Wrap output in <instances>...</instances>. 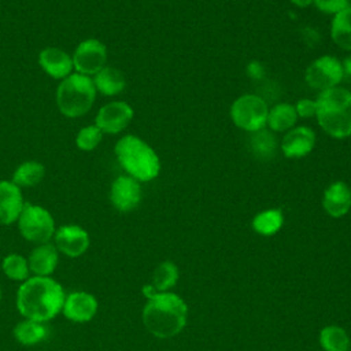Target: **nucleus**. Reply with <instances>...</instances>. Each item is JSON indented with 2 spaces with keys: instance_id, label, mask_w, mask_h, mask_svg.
Returning a JSON list of instances; mask_svg holds the SVG:
<instances>
[{
  "instance_id": "obj_1",
  "label": "nucleus",
  "mask_w": 351,
  "mask_h": 351,
  "mask_svg": "<svg viewBox=\"0 0 351 351\" xmlns=\"http://www.w3.org/2000/svg\"><path fill=\"white\" fill-rule=\"evenodd\" d=\"M66 293L52 277L30 276L16 291V310L27 319L47 324L62 313Z\"/></svg>"
},
{
  "instance_id": "obj_2",
  "label": "nucleus",
  "mask_w": 351,
  "mask_h": 351,
  "mask_svg": "<svg viewBox=\"0 0 351 351\" xmlns=\"http://www.w3.org/2000/svg\"><path fill=\"white\" fill-rule=\"evenodd\" d=\"M188 308L176 293L160 292L148 299L143 308V324L149 333L167 339L180 333L186 324Z\"/></svg>"
},
{
  "instance_id": "obj_3",
  "label": "nucleus",
  "mask_w": 351,
  "mask_h": 351,
  "mask_svg": "<svg viewBox=\"0 0 351 351\" xmlns=\"http://www.w3.org/2000/svg\"><path fill=\"white\" fill-rule=\"evenodd\" d=\"M315 106L317 122L326 134L335 138L351 136V90L340 86L324 90Z\"/></svg>"
},
{
  "instance_id": "obj_4",
  "label": "nucleus",
  "mask_w": 351,
  "mask_h": 351,
  "mask_svg": "<svg viewBox=\"0 0 351 351\" xmlns=\"http://www.w3.org/2000/svg\"><path fill=\"white\" fill-rule=\"evenodd\" d=\"M115 156L126 171L138 182L151 181L160 171V160L154 148L134 134L121 137L114 147Z\"/></svg>"
},
{
  "instance_id": "obj_5",
  "label": "nucleus",
  "mask_w": 351,
  "mask_h": 351,
  "mask_svg": "<svg viewBox=\"0 0 351 351\" xmlns=\"http://www.w3.org/2000/svg\"><path fill=\"white\" fill-rule=\"evenodd\" d=\"M96 88L92 77L71 73L63 78L56 88V106L67 118L84 117L93 106L96 99Z\"/></svg>"
},
{
  "instance_id": "obj_6",
  "label": "nucleus",
  "mask_w": 351,
  "mask_h": 351,
  "mask_svg": "<svg viewBox=\"0 0 351 351\" xmlns=\"http://www.w3.org/2000/svg\"><path fill=\"white\" fill-rule=\"evenodd\" d=\"M16 223L21 236L36 245L49 243L56 230L52 214L45 207L33 203H25Z\"/></svg>"
},
{
  "instance_id": "obj_7",
  "label": "nucleus",
  "mask_w": 351,
  "mask_h": 351,
  "mask_svg": "<svg viewBox=\"0 0 351 351\" xmlns=\"http://www.w3.org/2000/svg\"><path fill=\"white\" fill-rule=\"evenodd\" d=\"M269 107L258 95H243L237 97L230 107L233 123L250 133L258 132L266 126Z\"/></svg>"
},
{
  "instance_id": "obj_8",
  "label": "nucleus",
  "mask_w": 351,
  "mask_h": 351,
  "mask_svg": "<svg viewBox=\"0 0 351 351\" xmlns=\"http://www.w3.org/2000/svg\"><path fill=\"white\" fill-rule=\"evenodd\" d=\"M344 71L341 62L330 55L317 58L306 70L304 78L310 88L317 90H328L339 85Z\"/></svg>"
},
{
  "instance_id": "obj_9",
  "label": "nucleus",
  "mask_w": 351,
  "mask_h": 351,
  "mask_svg": "<svg viewBox=\"0 0 351 351\" xmlns=\"http://www.w3.org/2000/svg\"><path fill=\"white\" fill-rule=\"evenodd\" d=\"M107 47L97 38H86L74 49L71 58L75 73L93 77L107 63Z\"/></svg>"
},
{
  "instance_id": "obj_10",
  "label": "nucleus",
  "mask_w": 351,
  "mask_h": 351,
  "mask_svg": "<svg viewBox=\"0 0 351 351\" xmlns=\"http://www.w3.org/2000/svg\"><path fill=\"white\" fill-rule=\"evenodd\" d=\"M133 108L126 101H110L99 108L95 117V125L103 134H118L128 128L133 119Z\"/></svg>"
},
{
  "instance_id": "obj_11",
  "label": "nucleus",
  "mask_w": 351,
  "mask_h": 351,
  "mask_svg": "<svg viewBox=\"0 0 351 351\" xmlns=\"http://www.w3.org/2000/svg\"><path fill=\"white\" fill-rule=\"evenodd\" d=\"M53 240V245L59 254H63L69 258H78L84 255L90 244L89 233L82 226L75 223L59 226L55 230Z\"/></svg>"
},
{
  "instance_id": "obj_12",
  "label": "nucleus",
  "mask_w": 351,
  "mask_h": 351,
  "mask_svg": "<svg viewBox=\"0 0 351 351\" xmlns=\"http://www.w3.org/2000/svg\"><path fill=\"white\" fill-rule=\"evenodd\" d=\"M141 185L133 177L118 176L110 188V202L121 213L133 211L141 202Z\"/></svg>"
},
{
  "instance_id": "obj_13",
  "label": "nucleus",
  "mask_w": 351,
  "mask_h": 351,
  "mask_svg": "<svg viewBox=\"0 0 351 351\" xmlns=\"http://www.w3.org/2000/svg\"><path fill=\"white\" fill-rule=\"evenodd\" d=\"M99 310V302L95 295L86 291H74L66 295L62 314L71 322H89Z\"/></svg>"
},
{
  "instance_id": "obj_14",
  "label": "nucleus",
  "mask_w": 351,
  "mask_h": 351,
  "mask_svg": "<svg viewBox=\"0 0 351 351\" xmlns=\"http://www.w3.org/2000/svg\"><path fill=\"white\" fill-rule=\"evenodd\" d=\"M38 64L41 70L53 80L69 77L73 70V58L66 51L58 47H45L38 53Z\"/></svg>"
},
{
  "instance_id": "obj_15",
  "label": "nucleus",
  "mask_w": 351,
  "mask_h": 351,
  "mask_svg": "<svg viewBox=\"0 0 351 351\" xmlns=\"http://www.w3.org/2000/svg\"><path fill=\"white\" fill-rule=\"evenodd\" d=\"M22 191L11 180H0V225L18 221L25 206Z\"/></svg>"
},
{
  "instance_id": "obj_16",
  "label": "nucleus",
  "mask_w": 351,
  "mask_h": 351,
  "mask_svg": "<svg viewBox=\"0 0 351 351\" xmlns=\"http://www.w3.org/2000/svg\"><path fill=\"white\" fill-rule=\"evenodd\" d=\"M315 145V133L307 126H296L287 132L281 140V151L287 158L308 155Z\"/></svg>"
},
{
  "instance_id": "obj_17",
  "label": "nucleus",
  "mask_w": 351,
  "mask_h": 351,
  "mask_svg": "<svg viewBox=\"0 0 351 351\" xmlns=\"http://www.w3.org/2000/svg\"><path fill=\"white\" fill-rule=\"evenodd\" d=\"M59 262V251L51 243L37 244L27 256L30 273L38 277H51Z\"/></svg>"
},
{
  "instance_id": "obj_18",
  "label": "nucleus",
  "mask_w": 351,
  "mask_h": 351,
  "mask_svg": "<svg viewBox=\"0 0 351 351\" xmlns=\"http://www.w3.org/2000/svg\"><path fill=\"white\" fill-rule=\"evenodd\" d=\"M322 207L328 215L340 218L351 208V189L343 181L332 182L324 192Z\"/></svg>"
},
{
  "instance_id": "obj_19",
  "label": "nucleus",
  "mask_w": 351,
  "mask_h": 351,
  "mask_svg": "<svg viewBox=\"0 0 351 351\" xmlns=\"http://www.w3.org/2000/svg\"><path fill=\"white\" fill-rule=\"evenodd\" d=\"M92 80L96 90L104 96L119 95L126 86V78L122 71L111 66H104Z\"/></svg>"
},
{
  "instance_id": "obj_20",
  "label": "nucleus",
  "mask_w": 351,
  "mask_h": 351,
  "mask_svg": "<svg viewBox=\"0 0 351 351\" xmlns=\"http://www.w3.org/2000/svg\"><path fill=\"white\" fill-rule=\"evenodd\" d=\"M48 335L44 322L23 318L14 326V337L22 346H36L41 343Z\"/></svg>"
},
{
  "instance_id": "obj_21",
  "label": "nucleus",
  "mask_w": 351,
  "mask_h": 351,
  "mask_svg": "<svg viewBox=\"0 0 351 351\" xmlns=\"http://www.w3.org/2000/svg\"><path fill=\"white\" fill-rule=\"evenodd\" d=\"M330 37L339 48L351 51V5L333 16Z\"/></svg>"
},
{
  "instance_id": "obj_22",
  "label": "nucleus",
  "mask_w": 351,
  "mask_h": 351,
  "mask_svg": "<svg viewBox=\"0 0 351 351\" xmlns=\"http://www.w3.org/2000/svg\"><path fill=\"white\" fill-rule=\"evenodd\" d=\"M296 121L298 114L295 106L289 103H280L269 110L266 125H269L274 132H288L295 126Z\"/></svg>"
},
{
  "instance_id": "obj_23",
  "label": "nucleus",
  "mask_w": 351,
  "mask_h": 351,
  "mask_svg": "<svg viewBox=\"0 0 351 351\" xmlns=\"http://www.w3.org/2000/svg\"><path fill=\"white\" fill-rule=\"evenodd\" d=\"M45 176V166L38 160L22 162L12 174V182L22 188H30L41 182Z\"/></svg>"
},
{
  "instance_id": "obj_24",
  "label": "nucleus",
  "mask_w": 351,
  "mask_h": 351,
  "mask_svg": "<svg viewBox=\"0 0 351 351\" xmlns=\"http://www.w3.org/2000/svg\"><path fill=\"white\" fill-rule=\"evenodd\" d=\"M319 344L324 351H348L350 337L341 326L328 325L319 332Z\"/></svg>"
},
{
  "instance_id": "obj_25",
  "label": "nucleus",
  "mask_w": 351,
  "mask_h": 351,
  "mask_svg": "<svg viewBox=\"0 0 351 351\" xmlns=\"http://www.w3.org/2000/svg\"><path fill=\"white\" fill-rule=\"evenodd\" d=\"M282 222H284V217L281 210L270 208L254 217L252 229L262 236H273L281 229Z\"/></svg>"
},
{
  "instance_id": "obj_26",
  "label": "nucleus",
  "mask_w": 351,
  "mask_h": 351,
  "mask_svg": "<svg viewBox=\"0 0 351 351\" xmlns=\"http://www.w3.org/2000/svg\"><path fill=\"white\" fill-rule=\"evenodd\" d=\"M1 270L8 280L23 282L30 277V269L27 263V258L21 254H8L1 261Z\"/></svg>"
},
{
  "instance_id": "obj_27",
  "label": "nucleus",
  "mask_w": 351,
  "mask_h": 351,
  "mask_svg": "<svg viewBox=\"0 0 351 351\" xmlns=\"http://www.w3.org/2000/svg\"><path fill=\"white\" fill-rule=\"evenodd\" d=\"M178 280V269L173 262H162L156 266L152 274L151 287L155 289L156 293L167 292L171 287L176 285Z\"/></svg>"
},
{
  "instance_id": "obj_28",
  "label": "nucleus",
  "mask_w": 351,
  "mask_h": 351,
  "mask_svg": "<svg viewBox=\"0 0 351 351\" xmlns=\"http://www.w3.org/2000/svg\"><path fill=\"white\" fill-rule=\"evenodd\" d=\"M251 148L258 158H262V159L271 158L276 151V138L270 132L261 129L252 133Z\"/></svg>"
},
{
  "instance_id": "obj_29",
  "label": "nucleus",
  "mask_w": 351,
  "mask_h": 351,
  "mask_svg": "<svg viewBox=\"0 0 351 351\" xmlns=\"http://www.w3.org/2000/svg\"><path fill=\"white\" fill-rule=\"evenodd\" d=\"M101 138H103V132L95 123H92L78 130L75 136V144L81 151L89 152L96 149V147L101 143Z\"/></svg>"
},
{
  "instance_id": "obj_30",
  "label": "nucleus",
  "mask_w": 351,
  "mask_h": 351,
  "mask_svg": "<svg viewBox=\"0 0 351 351\" xmlns=\"http://www.w3.org/2000/svg\"><path fill=\"white\" fill-rule=\"evenodd\" d=\"M313 3L321 12L333 15L350 7V0H313Z\"/></svg>"
},
{
  "instance_id": "obj_31",
  "label": "nucleus",
  "mask_w": 351,
  "mask_h": 351,
  "mask_svg": "<svg viewBox=\"0 0 351 351\" xmlns=\"http://www.w3.org/2000/svg\"><path fill=\"white\" fill-rule=\"evenodd\" d=\"M295 110H296L298 117H302V118L315 117V110H317L315 100L300 99V100H298V103L295 106Z\"/></svg>"
},
{
  "instance_id": "obj_32",
  "label": "nucleus",
  "mask_w": 351,
  "mask_h": 351,
  "mask_svg": "<svg viewBox=\"0 0 351 351\" xmlns=\"http://www.w3.org/2000/svg\"><path fill=\"white\" fill-rule=\"evenodd\" d=\"M247 74L254 78V80H261L265 75V69L262 66L261 62L258 60H252L248 63L247 66Z\"/></svg>"
},
{
  "instance_id": "obj_33",
  "label": "nucleus",
  "mask_w": 351,
  "mask_h": 351,
  "mask_svg": "<svg viewBox=\"0 0 351 351\" xmlns=\"http://www.w3.org/2000/svg\"><path fill=\"white\" fill-rule=\"evenodd\" d=\"M341 66H343L344 74L351 75V55H348V56L341 62Z\"/></svg>"
},
{
  "instance_id": "obj_34",
  "label": "nucleus",
  "mask_w": 351,
  "mask_h": 351,
  "mask_svg": "<svg viewBox=\"0 0 351 351\" xmlns=\"http://www.w3.org/2000/svg\"><path fill=\"white\" fill-rule=\"evenodd\" d=\"M289 1L293 3V4L298 5V7H302V8L308 7V5L313 3V0H289Z\"/></svg>"
},
{
  "instance_id": "obj_35",
  "label": "nucleus",
  "mask_w": 351,
  "mask_h": 351,
  "mask_svg": "<svg viewBox=\"0 0 351 351\" xmlns=\"http://www.w3.org/2000/svg\"><path fill=\"white\" fill-rule=\"evenodd\" d=\"M1 295H3V292H1V288H0V302H1Z\"/></svg>"
}]
</instances>
